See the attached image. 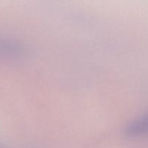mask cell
I'll list each match as a JSON object with an SVG mask.
<instances>
[{"instance_id":"obj_1","label":"cell","mask_w":148,"mask_h":148,"mask_svg":"<svg viewBox=\"0 0 148 148\" xmlns=\"http://www.w3.org/2000/svg\"><path fill=\"white\" fill-rule=\"evenodd\" d=\"M25 48L17 41L0 38V59H17L24 56Z\"/></svg>"},{"instance_id":"obj_2","label":"cell","mask_w":148,"mask_h":148,"mask_svg":"<svg viewBox=\"0 0 148 148\" xmlns=\"http://www.w3.org/2000/svg\"><path fill=\"white\" fill-rule=\"evenodd\" d=\"M124 134L127 137H138L147 135L148 113L130 123L124 129Z\"/></svg>"}]
</instances>
